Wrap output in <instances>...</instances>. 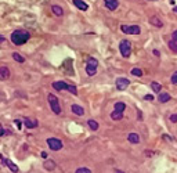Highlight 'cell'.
I'll return each mask as SVG.
<instances>
[{
    "label": "cell",
    "instance_id": "obj_1",
    "mask_svg": "<svg viewBox=\"0 0 177 173\" xmlns=\"http://www.w3.org/2000/svg\"><path fill=\"white\" fill-rule=\"evenodd\" d=\"M10 39H11V42L15 46H22L31 39V33L28 31H25V29H17V31H14L11 33Z\"/></svg>",
    "mask_w": 177,
    "mask_h": 173
},
{
    "label": "cell",
    "instance_id": "obj_2",
    "mask_svg": "<svg viewBox=\"0 0 177 173\" xmlns=\"http://www.w3.org/2000/svg\"><path fill=\"white\" fill-rule=\"evenodd\" d=\"M47 101H49V104H50L51 111H53L55 115L61 114V105H59L58 98H57L54 94H49V96H47Z\"/></svg>",
    "mask_w": 177,
    "mask_h": 173
},
{
    "label": "cell",
    "instance_id": "obj_3",
    "mask_svg": "<svg viewBox=\"0 0 177 173\" xmlns=\"http://www.w3.org/2000/svg\"><path fill=\"white\" fill-rule=\"evenodd\" d=\"M119 50H120V54L125 58H129L130 54H132V43L129 40H122L120 45H119Z\"/></svg>",
    "mask_w": 177,
    "mask_h": 173
},
{
    "label": "cell",
    "instance_id": "obj_4",
    "mask_svg": "<svg viewBox=\"0 0 177 173\" xmlns=\"http://www.w3.org/2000/svg\"><path fill=\"white\" fill-rule=\"evenodd\" d=\"M120 31L126 35H140L141 33V28L138 25H122Z\"/></svg>",
    "mask_w": 177,
    "mask_h": 173
},
{
    "label": "cell",
    "instance_id": "obj_5",
    "mask_svg": "<svg viewBox=\"0 0 177 173\" xmlns=\"http://www.w3.org/2000/svg\"><path fill=\"white\" fill-rule=\"evenodd\" d=\"M47 146L53 151H59L62 148V141L59 139H55V137H50V139H47Z\"/></svg>",
    "mask_w": 177,
    "mask_h": 173
},
{
    "label": "cell",
    "instance_id": "obj_6",
    "mask_svg": "<svg viewBox=\"0 0 177 173\" xmlns=\"http://www.w3.org/2000/svg\"><path fill=\"white\" fill-rule=\"evenodd\" d=\"M129 85H130V80L127 78H118L116 79V87L119 90H126L129 87Z\"/></svg>",
    "mask_w": 177,
    "mask_h": 173
},
{
    "label": "cell",
    "instance_id": "obj_7",
    "mask_svg": "<svg viewBox=\"0 0 177 173\" xmlns=\"http://www.w3.org/2000/svg\"><path fill=\"white\" fill-rule=\"evenodd\" d=\"M0 159H3V164H4L6 166H7V168L11 170V172H18V170H19L17 165L13 164V162H11L10 159H7V158H3V155H1V154H0Z\"/></svg>",
    "mask_w": 177,
    "mask_h": 173
},
{
    "label": "cell",
    "instance_id": "obj_8",
    "mask_svg": "<svg viewBox=\"0 0 177 173\" xmlns=\"http://www.w3.org/2000/svg\"><path fill=\"white\" fill-rule=\"evenodd\" d=\"M104 4L109 11H115L119 7V1L118 0H104Z\"/></svg>",
    "mask_w": 177,
    "mask_h": 173
},
{
    "label": "cell",
    "instance_id": "obj_9",
    "mask_svg": "<svg viewBox=\"0 0 177 173\" xmlns=\"http://www.w3.org/2000/svg\"><path fill=\"white\" fill-rule=\"evenodd\" d=\"M68 86L69 83L67 82H62V80H57V82L53 83V87H54L57 91H61V90H68Z\"/></svg>",
    "mask_w": 177,
    "mask_h": 173
},
{
    "label": "cell",
    "instance_id": "obj_10",
    "mask_svg": "<svg viewBox=\"0 0 177 173\" xmlns=\"http://www.w3.org/2000/svg\"><path fill=\"white\" fill-rule=\"evenodd\" d=\"M10 75H11V72L7 67H0V80H7Z\"/></svg>",
    "mask_w": 177,
    "mask_h": 173
},
{
    "label": "cell",
    "instance_id": "obj_11",
    "mask_svg": "<svg viewBox=\"0 0 177 173\" xmlns=\"http://www.w3.org/2000/svg\"><path fill=\"white\" fill-rule=\"evenodd\" d=\"M24 125H25V128L28 129H33L37 126V121L35 119V121H31L29 118H24Z\"/></svg>",
    "mask_w": 177,
    "mask_h": 173
},
{
    "label": "cell",
    "instance_id": "obj_12",
    "mask_svg": "<svg viewBox=\"0 0 177 173\" xmlns=\"http://www.w3.org/2000/svg\"><path fill=\"white\" fill-rule=\"evenodd\" d=\"M71 109H72L73 114H76V115H85V109H83V107H80V105L72 104V105H71Z\"/></svg>",
    "mask_w": 177,
    "mask_h": 173
},
{
    "label": "cell",
    "instance_id": "obj_13",
    "mask_svg": "<svg viewBox=\"0 0 177 173\" xmlns=\"http://www.w3.org/2000/svg\"><path fill=\"white\" fill-rule=\"evenodd\" d=\"M150 24H151V25H154V27H156V28H162V27H163V22L161 21L159 17H151V18H150Z\"/></svg>",
    "mask_w": 177,
    "mask_h": 173
},
{
    "label": "cell",
    "instance_id": "obj_14",
    "mask_svg": "<svg viewBox=\"0 0 177 173\" xmlns=\"http://www.w3.org/2000/svg\"><path fill=\"white\" fill-rule=\"evenodd\" d=\"M127 140L130 141L132 144H138V143H140V136H138L137 133H130V134L127 136Z\"/></svg>",
    "mask_w": 177,
    "mask_h": 173
},
{
    "label": "cell",
    "instance_id": "obj_15",
    "mask_svg": "<svg viewBox=\"0 0 177 173\" xmlns=\"http://www.w3.org/2000/svg\"><path fill=\"white\" fill-rule=\"evenodd\" d=\"M73 4L76 6L79 10H82V11H86V10L89 9V6H87L85 1H82V0H73Z\"/></svg>",
    "mask_w": 177,
    "mask_h": 173
},
{
    "label": "cell",
    "instance_id": "obj_16",
    "mask_svg": "<svg viewBox=\"0 0 177 173\" xmlns=\"http://www.w3.org/2000/svg\"><path fill=\"white\" fill-rule=\"evenodd\" d=\"M43 166H44L46 170H54L55 169V162L53 159H47V161H44Z\"/></svg>",
    "mask_w": 177,
    "mask_h": 173
},
{
    "label": "cell",
    "instance_id": "obj_17",
    "mask_svg": "<svg viewBox=\"0 0 177 173\" xmlns=\"http://www.w3.org/2000/svg\"><path fill=\"white\" fill-rule=\"evenodd\" d=\"M51 11L57 15V17H62L64 15V10H62V7H59V6H57V4H54V6H51Z\"/></svg>",
    "mask_w": 177,
    "mask_h": 173
},
{
    "label": "cell",
    "instance_id": "obj_18",
    "mask_svg": "<svg viewBox=\"0 0 177 173\" xmlns=\"http://www.w3.org/2000/svg\"><path fill=\"white\" fill-rule=\"evenodd\" d=\"M86 72L89 76H94L95 72H97V67L95 65H90V64H87L86 65Z\"/></svg>",
    "mask_w": 177,
    "mask_h": 173
},
{
    "label": "cell",
    "instance_id": "obj_19",
    "mask_svg": "<svg viewBox=\"0 0 177 173\" xmlns=\"http://www.w3.org/2000/svg\"><path fill=\"white\" fill-rule=\"evenodd\" d=\"M158 100H159V103H168V101L170 100V94H169V93H161Z\"/></svg>",
    "mask_w": 177,
    "mask_h": 173
},
{
    "label": "cell",
    "instance_id": "obj_20",
    "mask_svg": "<svg viewBox=\"0 0 177 173\" xmlns=\"http://www.w3.org/2000/svg\"><path fill=\"white\" fill-rule=\"evenodd\" d=\"M87 125H89V128H90L91 130H97V129L100 128L98 122H97V121H94V119H90V121H87Z\"/></svg>",
    "mask_w": 177,
    "mask_h": 173
},
{
    "label": "cell",
    "instance_id": "obj_21",
    "mask_svg": "<svg viewBox=\"0 0 177 173\" xmlns=\"http://www.w3.org/2000/svg\"><path fill=\"white\" fill-rule=\"evenodd\" d=\"M123 118V112H119V111H114L112 114H111V119L112 121H120Z\"/></svg>",
    "mask_w": 177,
    "mask_h": 173
},
{
    "label": "cell",
    "instance_id": "obj_22",
    "mask_svg": "<svg viewBox=\"0 0 177 173\" xmlns=\"http://www.w3.org/2000/svg\"><path fill=\"white\" fill-rule=\"evenodd\" d=\"M125 109H126V104H125V103H122V101H119V103H116V104H115V111L123 112Z\"/></svg>",
    "mask_w": 177,
    "mask_h": 173
},
{
    "label": "cell",
    "instance_id": "obj_23",
    "mask_svg": "<svg viewBox=\"0 0 177 173\" xmlns=\"http://www.w3.org/2000/svg\"><path fill=\"white\" fill-rule=\"evenodd\" d=\"M13 58L17 61V62H19V64H22V62H25V58H24L21 54H18V53H13Z\"/></svg>",
    "mask_w": 177,
    "mask_h": 173
},
{
    "label": "cell",
    "instance_id": "obj_24",
    "mask_svg": "<svg viewBox=\"0 0 177 173\" xmlns=\"http://www.w3.org/2000/svg\"><path fill=\"white\" fill-rule=\"evenodd\" d=\"M151 87H152V90H154L155 93H161V89H162L161 83H158V82H152L151 83Z\"/></svg>",
    "mask_w": 177,
    "mask_h": 173
},
{
    "label": "cell",
    "instance_id": "obj_25",
    "mask_svg": "<svg viewBox=\"0 0 177 173\" xmlns=\"http://www.w3.org/2000/svg\"><path fill=\"white\" fill-rule=\"evenodd\" d=\"M132 75H133V76H138V78H140V76H143V71H141L140 68H133L132 69Z\"/></svg>",
    "mask_w": 177,
    "mask_h": 173
},
{
    "label": "cell",
    "instance_id": "obj_26",
    "mask_svg": "<svg viewBox=\"0 0 177 173\" xmlns=\"http://www.w3.org/2000/svg\"><path fill=\"white\" fill-rule=\"evenodd\" d=\"M169 49H170V50H173L174 53H177V42H174V40L169 42Z\"/></svg>",
    "mask_w": 177,
    "mask_h": 173
},
{
    "label": "cell",
    "instance_id": "obj_27",
    "mask_svg": "<svg viewBox=\"0 0 177 173\" xmlns=\"http://www.w3.org/2000/svg\"><path fill=\"white\" fill-rule=\"evenodd\" d=\"M68 91L72 93L73 96H77V89H76V86H73V85H69L68 86Z\"/></svg>",
    "mask_w": 177,
    "mask_h": 173
},
{
    "label": "cell",
    "instance_id": "obj_28",
    "mask_svg": "<svg viewBox=\"0 0 177 173\" xmlns=\"http://www.w3.org/2000/svg\"><path fill=\"white\" fill-rule=\"evenodd\" d=\"M76 173H91V170L89 168H77Z\"/></svg>",
    "mask_w": 177,
    "mask_h": 173
},
{
    "label": "cell",
    "instance_id": "obj_29",
    "mask_svg": "<svg viewBox=\"0 0 177 173\" xmlns=\"http://www.w3.org/2000/svg\"><path fill=\"white\" fill-rule=\"evenodd\" d=\"M87 64H90V65H95V67H97V65H98V61H97L95 58H93V57H90V58L87 60Z\"/></svg>",
    "mask_w": 177,
    "mask_h": 173
},
{
    "label": "cell",
    "instance_id": "obj_30",
    "mask_svg": "<svg viewBox=\"0 0 177 173\" xmlns=\"http://www.w3.org/2000/svg\"><path fill=\"white\" fill-rule=\"evenodd\" d=\"M172 83L173 85H177V71L172 75Z\"/></svg>",
    "mask_w": 177,
    "mask_h": 173
},
{
    "label": "cell",
    "instance_id": "obj_31",
    "mask_svg": "<svg viewBox=\"0 0 177 173\" xmlns=\"http://www.w3.org/2000/svg\"><path fill=\"white\" fill-rule=\"evenodd\" d=\"M170 121H172V122H174V123H177V115L176 114L170 115Z\"/></svg>",
    "mask_w": 177,
    "mask_h": 173
},
{
    "label": "cell",
    "instance_id": "obj_32",
    "mask_svg": "<svg viewBox=\"0 0 177 173\" xmlns=\"http://www.w3.org/2000/svg\"><path fill=\"white\" fill-rule=\"evenodd\" d=\"M172 40L177 42V31H174V32L172 33Z\"/></svg>",
    "mask_w": 177,
    "mask_h": 173
},
{
    "label": "cell",
    "instance_id": "obj_33",
    "mask_svg": "<svg viewBox=\"0 0 177 173\" xmlns=\"http://www.w3.org/2000/svg\"><path fill=\"white\" fill-rule=\"evenodd\" d=\"M145 100L152 101V100H154V96H151V94H150V96H145Z\"/></svg>",
    "mask_w": 177,
    "mask_h": 173
},
{
    "label": "cell",
    "instance_id": "obj_34",
    "mask_svg": "<svg viewBox=\"0 0 177 173\" xmlns=\"http://www.w3.org/2000/svg\"><path fill=\"white\" fill-rule=\"evenodd\" d=\"M4 40H6V37L3 36V35H0V45H1V43H3Z\"/></svg>",
    "mask_w": 177,
    "mask_h": 173
},
{
    "label": "cell",
    "instance_id": "obj_35",
    "mask_svg": "<svg viewBox=\"0 0 177 173\" xmlns=\"http://www.w3.org/2000/svg\"><path fill=\"white\" fill-rule=\"evenodd\" d=\"M3 134H4V129H3V128H0V137L3 136Z\"/></svg>",
    "mask_w": 177,
    "mask_h": 173
},
{
    "label": "cell",
    "instance_id": "obj_36",
    "mask_svg": "<svg viewBox=\"0 0 177 173\" xmlns=\"http://www.w3.org/2000/svg\"><path fill=\"white\" fill-rule=\"evenodd\" d=\"M15 125L18 126V129H21V128H19V126H21V122H19V121H15Z\"/></svg>",
    "mask_w": 177,
    "mask_h": 173
},
{
    "label": "cell",
    "instance_id": "obj_37",
    "mask_svg": "<svg viewBox=\"0 0 177 173\" xmlns=\"http://www.w3.org/2000/svg\"><path fill=\"white\" fill-rule=\"evenodd\" d=\"M173 11H174V13H177V7H174V9H173Z\"/></svg>",
    "mask_w": 177,
    "mask_h": 173
},
{
    "label": "cell",
    "instance_id": "obj_38",
    "mask_svg": "<svg viewBox=\"0 0 177 173\" xmlns=\"http://www.w3.org/2000/svg\"><path fill=\"white\" fill-rule=\"evenodd\" d=\"M150 1H156V0H150Z\"/></svg>",
    "mask_w": 177,
    "mask_h": 173
}]
</instances>
